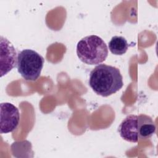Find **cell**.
<instances>
[{"label":"cell","instance_id":"cell-1","mask_svg":"<svg viewBox=\"0 0 158 158\" xmlns=\"http://www.w3.org/2000/svg\"><path fill=\"white\" fill-rule=\"evenodd\" d=\"M88 83L94 92L103 97L115 93L123 86L120 70L104 64L96 65L90 72Z\"/></svg>","mask_w":158,"mask_h":158},{"label":"cell","instance_id":"cell-2","mask_svg":"<svg viewBox=\"0 0 158 158\" xmlns=\"http://www.w3.org/2000/svg\"><path fill=\"white\" fill-rule=\"evenodd\" d=\"M156 125L152 118L145 114L127 115L120 123L118 131L125 140L138 143L150 138L156 132Z\"/></svg>","mask_w":158,"mask_h":158},{"label":"cell","instance_id":"cell-3","mask_svg":"<svg viewBox=\"0 0 158 158\" xmlns=\"http://www.w3.org/2000/svg\"><path fill=\"white\" fill-rule=\"evenodd\" d=\"M79 59L88 65H99L106 60L108 48L104 40L97 35H88L81 39L77 45Z\"/></svg>","mask_w":158,"mask_h":158},{"label":"cell","instance_id":"cell-4","mask_svg":"<svg viewBox=\"0 0 158 158\" xmlns=\"http://www.w3.org/2000/svg\"><path fill=\"white\" fill-rule=\"evenodd\" d=\"M44 63L43 57L32 49H25L17 54V71L26 80H36L41 75Z\"/></svg>","mask_w":158,"mask_h":158},{"label":"cell","instance_id":"cell-5","mask_svg":"<svg viewBox=\"0 0 158 158\" xmlns=\"http://www.w3.org/2000/svg\"><path fill=\"white\" fill-rule=\"evenodd\" d=\"M1 108V133H8L17 128L20 120V114L17 107L10 102H2Z\"/></svg>","mask_w":158,"mask_h":158},{"label":"cell","instance_id":"cell-6","mask_svg":"<svg viewBox=\"0 0 158 158\" xmlns=\"http://www.w3.org/2000/svg\"><path fill=\"white\" fill-rule=\"evenodd\" d=\"M0 48V69L1 77H2L17 65V56L13 44L2 36H1Z\"/></svg>","mask_w":158,"mask_h":158},{"label":"cell","instance_id":"cell-7","mask_svg":"<svg viewBox=\"0 0 158 158\" xmlns=\"http://www.w3.org/2000/svg\"><path fill=\"white\" fill-rule=\"evenodd\" d=\"M128 46L127 40L121 36H114L109 42V49L114 55L124 54L127 51Z\"/></svg>","mask_w":158,"mask_h":158}]
</instances>
